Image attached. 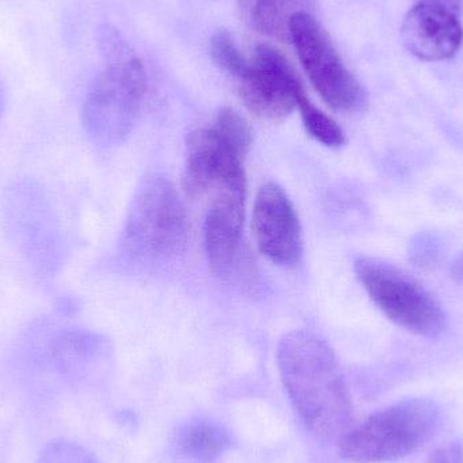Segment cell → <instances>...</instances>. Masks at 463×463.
Instances as JSON below:
<instances>
[{
	"instance_id": "obj_18",
	"label": "cell",
	"mask_w": 463,
	"mask_h": 463,
	"mask_svg": "<svg viewBox=\"0 0 463 463\" xmlns=\"http://www.w3.org/2000/svg\"><path fill=\"white\" fill-rule=\"evenodd\" d=\"M440 252H442V240L437 234L430 233V232L419 234L411 242L410 256L416 266H434L442 255Z\"/></svg>"
},
{
	"instance_id": "obj_8",
	"label": "cell",
	"mask_w": 463,
	"mask_h": 463,
	"mask_svg": "<svg viewBox=\"0 0 463 463\" xmlns=\"http://www.w3.org/2000/svg\"><path fill=\"white\" fill-rule=\"evenodd\" d=\"M233 80L248 110L260 118H285L307 97L288 59L266 43L256 46Z\"/></svg>"
},
{
	"instance_id": "obj_15",
	"label": "cell",
	"mask_w": 463,
	"mask_h": 463,
	"mask_svg": "<svg viewBox=\"0 0 463 463\" xmlns=\"http://www.w3.org/2000/svg\"><path fill=\"white\" fill-rule=\"evenodd\" d=\"M297 109L301 114L305 129L316 141L329 148H337L345 143V135L340 125L328 114L316 108L309 98H304Z\"/></svg>"
},
{
	"instance_id": "obj_5",
	"label": "cell",
	"mask_w": 463,
	"mask_h": 463,
	"mask_svg": "<svg viewBox=\"0 0 463 463\" xmlns=\"http://www.w3.org/2000/svg\"><path fill=\"white\" fill-rule=\"evenodd\" d=\"M187 232L186 209L175 186L165 176H149L130 203L122 250L136 260H171L184 252Z\"/></svg>"
},
{
	"instance_id": "obj_7",
	"label": "cell",
	"mask_w": 463,
	"mask_h": 463,
	"mask_svg": "<svg viewBox=\"0 0 463 463\" xmlns=\"http://www.w3.org/2000/svg\"><path fill=\"white\" fill-rule=\"evenodd\" d=\"M291 41L299 61L324 102L340 113H359L367 106V94L348 70L329 35L312 13L294 16Z\"/></svg>"
},
{
	"instance_id": "obj_19",
	"label": "cell",
	"mask_w": 463,
	"mask_h": 463,
	"mask_svg": "<svg viewBox=\"0 0 463 463\" xmlns=\"http://www.w3.org/2000/svg\"><path fill=\"white\" fill-rule=\"evenodd\" d=\"M427 463H463V449L459 443H446L435 449Z\"/></svg>"
},
{
	"instance_id": "obj_9",
	"label": "cell",
	"mask_w": 463,
	"mask_h": 463,
	"mask_svg": "<svg viewBox=\"0 0 463 463\" xmlns=\"http://www.w3.org/2000/svg\"><path fill=\"white\" fill-rule=\"evenodd\" d=\"M461 0H418L405 15L402 40L423 61L453 59L463 43Z\"/></svg>"
},
{
	"instance_id": "obj_10",
	"label": "cell",
	"mask_w": 463,
	"mask_h": 463,
	"mask_svg": "<svg viewBox=\"0 0 463 463\" xmlns=\"http://www.w3.org/2000/svg\"><path fill=\"white\" fill-rule=\"evenodd\" d=\"M252 231L261 255L283 267H294L304 253L301 222L288 193L266 184L256 194Z\"/></svg>"
},
{
	"instance_id": "obj_13",
	"label": "cell",
	"mask_w": 463,
	"mask_h": 463,
	"mask_svg": "<svg viewBox=\"0 0 463 463\" xmlns=\"http://www.w3.org/2000/svg\"><path fill=\"white\" fill-rule=\"evenodd\" d=\"M108 353L103 339L84 331H68L52 343V361L62 375L84 378Z\"/></svg>"
},
{
	"instance_id": "obj_11",
	"label": "cell",
	"mask_w": 463,
	"mask_h": 463,
	"mask_svg": "<svg viewBox=\"0 0 463 463\" xmlns=\"http://www.w3.org/2000/svg\"><path fill=\"white\" fill-rule=\"evenodd\" d=\"M212 203L203 224V241L209 266L217 277L233 269L241 244L247 189L222 187Z\"/></svg>"
},
{
	"instance_id": "obj_2",
	"label": "cell",
	"mask_w": 463,
	"mask_h": 463,
	"mask_svg": "<svg viewBox=\"0 0 463 463\" xmlns=\"http://www.w3.org/2000/svg\"><path fill=\"white\" fill-rule=\"evenodd\" d=\"M97 45L103 68L87 92L81 122L95 146L111 148L124 143L135 128L146 94V70L111 24L98 27Z\"/></svg>"
},
{
	"instance_id": "obj_6",
	"label": "cell",
	"mask_w": 463,
	"mask_h": 463,
	"mask_svg": "<svg viewBox=\"0 0 463 463\" xmlns=\"http://www.w3.org/2000/svg\"><path fill=\"white\" fill-rule=\"evenodd\" d=\"M354 269L367 296L392 323L427 339L445 334L448 316L442 304L410 272L374 256H358Z\"/></svg>"
},
{
	"instance_id": "obj_17",
	"label": "cell",
	"mask_w": 463,
	"mask_h": 463,
	"mask_svg": "<svg viewBox=\"0 0 463 463\" xmlns=\"http://www.w3.org/2000/svg\"><path fill=\"white\" fill-rule=\"evenodd\" d=\"M35 463H100L94 454L78 443L56 439L41 451Z\"/></svg>"
},
{
	"instance_id": "obj_4",
	"label": "cell",
	"mask_w": 463,
	"mask_h": 463,
	"mask_svg": "<svg viewBox=\"0 0 463 463\" xmlns=\"http://www.w3.org/2000/svg\"><path fill=\"white\" fill-rule=\"evenodd\" d=\"M250 124L233 109L222 108L213 121L187 137L184 187L192 198L213 187L247 189L244 159L252 146Z\"/></svg>"
},
{
	"instance_id": "obj_20",
	"label": "cell",
	"mask_w": 463,
	"mask_h": 463,
	"mask_svg": "<svg viewBox=\"0 0 463 463\" xmlns=\"http://www.w3.org/2000/svg\"><path fill=\"white\" fill-rule=\"evenodd\" d=\"M450 271L457 282L463 283V252L457 256L456 260L451 264Z\"/></svg>"
},
{
	"instance_id": "obj_14",
	"label": "cell",
	"mask_w": 463,
	"mask_h": 463,
	"mask_svg": "<svg viewBox=\"0 0 463 463\" xmlns=\"http://www.w3.org/2000/svg\"><path fill=\"white\" fill-rule=\"evenodd\" d=\"M231 445L228 430L208 419L187 421L178 430L175 437L178 453L198 463L216 462Z\"/></svg>"
},
{
	"instance_id": "obj_16",
	"label": "cell",
	"mask_w": 463,
	"mask_h": 463,
	"mask_svg": "<svg viewBox=\"0 0 463 463\" xmlns=\"http://www.w3.org/2000/svg\"><path fill=\"white\" fill-rule=\"evenodd\" d=\"M211 56L217 67L232 79L240 72L247 57L237 48L228 30H217L211 40Z\"/></svg>"
},
{
	"instance_id": "obj_12",
	"label": "cell",
	"mask_w": 463,
	"mask_h": 463,
	"mask_svg": "<svg viewBox=\"0 0 463 463\" xmlns=\"http://www.w3.org/2000/svg\"><path fill=\"white\" fill-rule=\"evenodd\" d=\"M242 21L271 40L291 41L290 24L294 16L310 13L315 0H236Z\"/></svg>"
},
{
	"instance_id": "obj_1",
	"label": "cell",
	"mask_w": 463,
	"mask_h": 463,
	"mask_svg": "<svg viewBox=\"0 0 463 463\" xmlns=\"http://www.w3.org/2000/svg\"><path fill=\"white\" fill-rule=\"evenodd\" d=\"M277 364L299 420L315 437L340 440L353 429V402L331 345L310 331L280 339Z\"/></svg>"
},
{
	"instance_id": "obj_3",
	"label": "cell",
	"mask_w": 463,
	"mask_h": 463,
	"mask_svg": "<svg viewBox=\"0 0 463 463\" xmlns=\"http://www.w3.org/2000/svg\"><path fill=\"white\" fill-rule=\"evenodd\" d=\"M442 423L439 405L412 399L378 411L353 427L340 442V454L353 463H385L416 453L437 435Z\"/></svg>"
}]
</instances>
